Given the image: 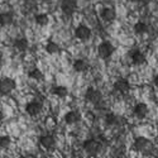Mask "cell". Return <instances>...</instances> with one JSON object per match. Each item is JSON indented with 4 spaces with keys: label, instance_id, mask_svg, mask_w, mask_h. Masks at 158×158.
Masks as SVG:
<instances>
[{
    "label": "cell",
    "instance_id": "cell-1",
    "mask_svg": "<svg viewBox=\"0 0 158 158\" xmlns=\"http://www.w3.org/2000/svg\"><path fill=\"white\" fill-rule=\"evenodd\" d=\"M82 148H84V151L86 152L87 156L95 157V156H98V154L100 153V151H101V144H100V142H98L96 139H87V140L84 142Z\"/></svg>",
    "mask_w": 158,
    "mask_h": 158
},
{
    "label": "cell",
    "instance_id": "cell-2",
    "mask_svg": "<svg viewBox=\"0 0 158 158\" xmlns=\"http://www.w3.org/2000/svg\"><path fill=\"white\" fill-rule=\"evenodd\" d=\"M133 148L140 153H149L152 151L153 146H152V142L149 139H147L146 137H138V138H135V140L133 143Z\"/></svg>",
    "mask_w": 158,
    "mask_h": 158
},
{
    "label": "cell",
    "instance_id": "cell-3",
    "mask_svg": "<svg viewBox=\"0 0 158 158\" xmlns=\"http://www.w3.org/2000/svg\"><path fill=\"white\" fill-rule=\"evenodd\" d=\"M15 87H17V84L13 78L4 77L3 80L0 81V94L2 95H9L15 90Z\"/></svg>",
    "mask_w": 158,
    "mask_h": 158
},
{
    "label": "cell",
    "instance_id": "cell-4",
    "mask_svg": "<svg viewBox=\"0 0 158 158\" xmlns=\"http://www.w3.org/2000/svg\"><path fill=\"white\" fill-rule=\"evenodd\" d=\"M114 46L110 42H101L98 47V55L100 58L108 60L109 57H111V55L114 53Z\"/></svg>",
    "mask_w": 158,
    "mask_h": 158
},
{
    "label": "cell",
    "instance_id": "cell-5",
    "mask_svg": "<svg viewBox=\"0 0 158 158\" xmlns=\"http://www.w3.org/2000/svg\"><path fill=\"white\" fill-rule=\"evenodd\" d=\"M85 100L91 102V104H99L102 101V94L101 91H99L98 89H94V87H89L85 93Z\"/></svg>",
    "mask_w": 158,
    "mask_h": 158
},
{
    "label": "cell",
    "instance_id": "cell-6",
    "mask_svg": "<svg viewBox=\"0 0 158 158\" xmlns=\"http://www.w3.org/2000/svg\"><path fill=\"white\" fill-rule=\"evenodd\" d=\"M42 109H43L42 102L35 101V100L29 101L27 105H25V111H27V114L31 115V116H37V115H39V114H41V111H42Z\"/></svg>",
    "mask_w": 158,
    "mask_h": 158
},
{
    "label": "cell",
    "instance_id": "cell-7",
    "mask_svg": "<svg viewBox=\"0 0 158 158\" xmlns=\"http://www.w3.org/2000/svg\"><path fill=\"white\" fill-rule=\"evenodd\" d=\"M114 87V91H116V93L119 94H127L128 91L130 90V84L128 80H125V78H118V80L114 82L113 85Z\"/></svg>",
    "mask_w": 158,
    "mask_h": 158
},
{
    "label": "cell",
    "instance_id": "cell-8",
    "mask_svg": "<svg viewBox=\"0 0 158 158\" xmlns=\"http://www.w3.org/2000/svg\"><path fill=\"white\" fill-rule=\"evenodd\" d=\"M61 9L64 14L72 15L77 9V2L76 0H62L61 2Z\"/></svg>",
    "mask_w": 158,
    "mask_h": 158
},
{
    "label": "cell",
    "instance_id": "cell-9",
    "mask_svg": "<svg viewBox=\"0 0 158 158\" xmlns=\"http://www.w3.org/2000/svg\"><path fill=\"white\" fill-rule=\"evenodd\" d=\"M39 144L47 151H51V149H53L56 147V139L53 135H51V134H44L42 135L41 138H39Z\"/></svg>",
    "mask_w": 158,
    "mask_h": 158
},
{
    "label": "cell",
    "instance_id": "cell-10",
    "mask_svg": "<svg viewBox=\"0 0 158 158\" xmlns=\"http://www.w3.org/2000/svg\"><path fill=\"white\" fill-rule=\"evenodd\" d=\"M75 35L77 39H80V41H87L91 37V29L87 25H78L75 29Z\"/></svg>",
    "mask_w": 158,
    "mask_h": 158
},
{
    "label": "cell",
    "instance_id": "cell-11",
    "mask_svg": "<svg viewBox=\"0 0 158 158\" xmlns=\"http://www.w3.org/2000/svg\"><path fill=\"white\" fill-rule=\"evenodd\" d=\"M133 115L137 119H144L148 115V106L144 102H138L135 104V106L133 108Z\"/></svg>",
    "mask_w": 158,
    "mask_h": 158
},
{
    "label": "cell",
    "instance_id": "cell-12",
    "mask_svg": "<svg viewBox=\"0 0 158 158\" xmlns=\"http://www.w3.org/2000/svg\"><path fill=\"white\" fill-rule=\"evenodd\" d=\"M81 120V114L77 110H70L64 115V122L67 124H76Z\"/></svg>",
    "mask_w": 158,
    "mask_h": 158
},
{
    "label": "cell",
    "instance_id": "cell-13",
    "mask_svg": "<svg viewBox=\"0 0 158 158\" xmlns=\"http://www.w3.org/2000/svg\"><path fill=\"white\" fill-rule=\"evenodd\" d=\"M101 18H102V20L110 23V22L115 20V18H116V13H115V10H114L113 8L106 6V8H104V9L101 10Z\"/></svg>",
    "mask_w": 158,
    "mask_h": 158
},
{
    "label": "cell",
    "instance_id": "cell-14",
    "mask_svg": "<svg viewBox=\"0 0 158 158\" xmlns=\"http://www.w3.org/2000/svg\"><path fill=\"white\" fill-rule=\"evenodd\" d=\"M28 41L25 38H18V39H15L14 42H13V48H14L17 52H25L27 51V48H28Z\"/></svg>",
    "mask_w": 158,
    "mask_h": 158
},
{
    "label": "cell",
    "instance_id": "cell-15",
    "mask_svg": "<svg viewBox=\"0 0 158 158\" xmlns=\"http://www.w3.org/2000/svg\"><path fill=\"white\" fill-rule=\"evenodd\" d=\"M89 69V62L84 58H77L73 61V70L76 72H85Z\"/></svg>",
    "mask_w": 158,
    "mask_h": 158
},
{
    "label": "cell",
    "instance_id": "cell-16",
    "mask_svg": "<svg viewBox=\"0 0 158 158\" xmlns=\"http://www.w3.org/2000/svg\"><path fill=\"white\" fill-rule=\"evenodd\" d=\"M51 91H52V94H53L55 96L61 98V99H63V98H66V96L69 95V90H67V87H66V86H62V85L53 86Z\"/></svg>",
    "mask_w": 158,
    "mask_h": 158
},
{
    "label": "cell",
    "instance_id": "cell-17",
    "mask_svg": "<svg viewBox=\"0 0 158 158\" xmlns=\"http://www.w3.org/2000/svg\"><path fill=\"white\" fill-rule=\"evenodd\" d=\"M13 20H14V17L10 11H4L0 14V25L2 27H8L13 23Z\"/></svg>",
    "mask_w": 158,
    "mask_h": 158
},
{
    "label": "cell",
    "instance_id": "cell-18",
    "mask_svg": "<svg viewBox=\"0 0 158 158\" xmlns=\"http://www.w3.org/2000/svg\"><path fill=\"white\" fill-rule=\"evenodd\" d=\"M131 62L135 66H142L146 63V56H144V53H142L140 51H135L134 53L131 55Z\"/></svg>",
    "mask_w": 158,
    "mask_h": 158
},
{
    "label": "cell",
    "instance_id": "cell-19",
    "mask_svg": "<svg viewBox=\"0 0 158 158\" xmlns=\"http://www.w3.org/2000/svg\"><path fill=\"white\" fill-rule=\"evenodd\" d=\"M34 22L41 25V27H44V25H47L49 23V17L47 14H44V13H39V14H37L34 17Z\"/></svg>",
    "mask_w": 158,
    "mask_h": 158
},
{
    "label": "cell",
    "instance_id": "cell-20",
    "mask_svg": "<svg viewBox=\"0 0 158 158\" xmlns=\"http://www.w3.org/2000/svg\"><path fill=\"white\" fill-rule=\"evenodd\" d=\"M46 52L49 53V55H56V53L60 52V46L53 41H49L46 44Z\"/></svg>",
    "mask_w": 158,
    "mask_h": 158
},
{
    "label": "cell",
    "instance_id": "cell-21",
    "mask_svg": "<svg viewBox=\"0 0 158 158\" xmlns=\"http://www.w3.org/2000/svg\"><path fill=\"white\" fill-rule=\"evenodd\" d=\"M148 32V25L144 22H138L134 24V33L135 34H144Z\"/></svg>",
    "mask_w": 158,
    "mask_h": 158
},
{
    "label": "cell",
    "instance_id": "cell-22",
    "mask_svg": "<svg viewBox=\"0 0 158 158\" xmlns=\"http://www.w3.org/2000/svg\"><path fill=\"white\" fill-rule=\"evenodd\" d=\"M11 144V138L9 135H2L0 137V149H8Z\"/></svg>",
    "mask_w": 158,
    "mask_h": 158
},
{
    "label": "cell",
    "instance_id": "cell-23",
    "mask_svg": "<svg viewBox=\"0 0 158 158\" xmlns=\"http://www.w3.org/2000/svg\"><path fill=\"white\" fill-rule=\"evenodd\" d=\"M29 77L31 78H33V80H35V81H41L42 78H43V73H42V71L41 70H38V69H33L32 71H29Z\"/></svg>",
    "mask_w": 158,
    "mask_h": 158
},
{
    "label": "cell",
    "instance_id": "cell-24",
    "mask_svg": "<svg viewBox=\"0 0 158 158\" xmlns=\"http://www.w3.org/2000/svg\"><path fill=\"white\" fill-rule=\"evenodd\" d=\"M118 120H119V118H118L115 114H106L105 116V123L106 125H116L118 124Z\"/></svg>",
    "mask_w": 158,
    "mask_h": 158
},
{
    "label": "cell",
    "instance_id": "cell-25",
    "mask_svg": "<svg viewBox=\"0 0 158 158\" xmlns=\"http://www.w3.org/2000/svg\"><path fill=\"white\" fill-rule=\"evenodd\" d=\"M153 82H154V85H156V86H158V75H156V76H154Z\"/></svg>",
    "mask_w": 158,
    "mask_h": 158
},
{
    "label": "cell",
    "instance_id": "cell-26",
    "mask_svg": "<svg viewBox=\"0 0 158 158\" xmlns=\"http://www.w3.org/2000/svg\"><path fill=\"white\" fill-rule=\"evenodd\" d=\"M3 118H4V113H3L2 108H0V122H2V120H3Z\"/></svg>",
    "mask_w": 158,
    "mask_h": 158
},
{
    "label": "cell",
    "instance_id": "cell-27",
    "mask_svg": "<svg viewBox=\"0 0 158 158\" xmlns=\"http://www.w3.org/2000/svg\"><path fill=\"white\" fill-rule=\"evenodd\" d=\"M3 62H4V60H3V56L0 55V67H2V66H3Z\"/></svg>",
    "mask_w": 158,
    "mask_h": 158
},
{
    "label": "cell",
    "instance_id": "cell-28",
    "mask_svg": "<svg viewBox=\"0 0 158 158\" xmlns=\"http://www.w3.org/2000/svg\"><path fill=\"white\" fill-rule=\"evenodd\" d=\"M19 158H32V157H29V156H20Z\"/></svg>",
    "mask_w": 158,
    "mask_h": 158
},
{
    "label": "cell",
    "instance_id": "cell-29",
    "mask_svg": "<svg viewBox=\"0 0 158 158\" xmlns=\"http://www.w3.org/2000/svg\"><path fill=\"white\" fill-rule=\"evenodd\" d=\"M129 2H131V3H138V2H140V0H129Z\"/></svg>",
    "mask_w": 158,
    "mask_h": 158
},
{
    "label": "cell",
    "instance_id": "cell-30",
    "mask_svg": "<svg viewBox=\"0 0 158 158\" xmlns=\"http://www.w3.org/2000/svg\"><path fill=\"white\" fill-rule=\"evenodd\" d=\"M115 158H124V157H120V156H119V157H115Z\"/></svg>",
    "mask_w": 158,
    "mask_h": 158
},
{
    "label": "cell",
    "instance_id": "cell-31",
    "mask_svg": "<svg viewBox=\"0 0 158 158\" xmlns=\"http://www.w3.org/2000/svg\"><path fill=\"white\" fill-rule=\"evenodd\" d=\"M23 2H28V0H23Z\"/></svg>",
    "mask_w": 158,
    "mask_h": 158
},
{
    "label": "cell",
    "instance_id": "cell-32",
    "mask_svg": "<svg viewBox=\"0 0 158 158\" xmlns=\"http://www.w3.org/2000/svg\"><path fill=\"white\" fill-rule=\"evenodd\" d=\"M63 158H67V157H63Z\"/></svg>",
    "mask_w": 158,
    "mask_h": 158
}]
</instances>
